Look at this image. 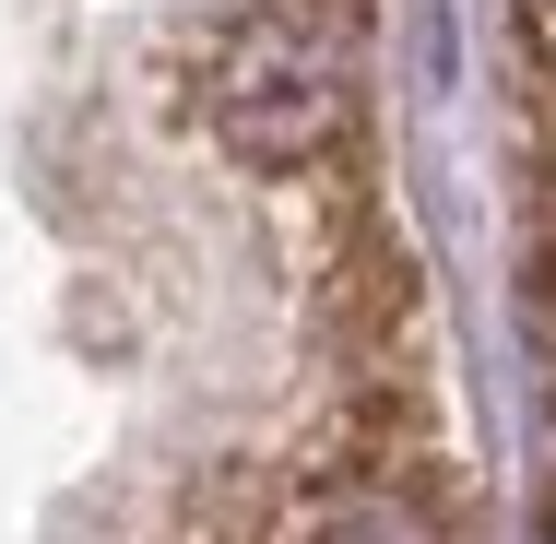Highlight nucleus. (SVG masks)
<instances>
[{"label": "nucleus", "instance_id": "f257e3e1", "mask_svg": "<svg viewBox=\"0 0 556 544\" xmlns=\"http://www.w3.org/2000/svg\"><path fill=\"white\" fill-rule=\"evenodd\" d=\"M190 107L237 166L296 178L343 142V12L332 0H237L190 48Z\"/></svg>", "mask_w": 556, "mask_h": 544}]
</instances>
